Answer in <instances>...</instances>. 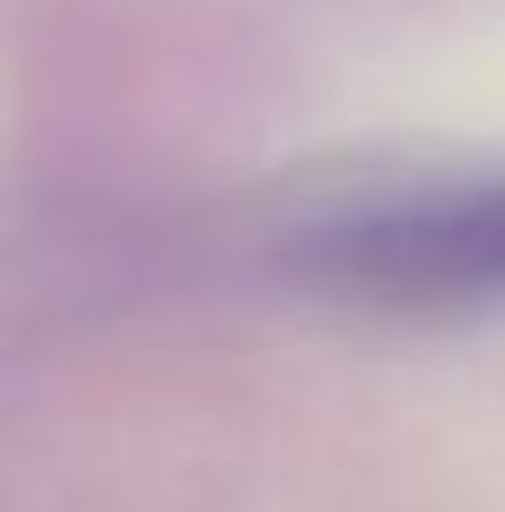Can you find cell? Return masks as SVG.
<instances>
[{
    "instance_id": "6da1fadb",
    "label": "cell",
    "mask_w": 505,
    "mask_h": 512,
    "mask_svg": "<svg viewBox=\"0 0 505 512\" xmlns=\"http://www.w3.org/2000/svg\"><path fill=\"white\" fill-rule=\"evenodd\" d=\"M290 260L350 297L387 305H491L505 297V171L416 179L327 208L290 238Z\"/></svg>"
}]
</instances>
